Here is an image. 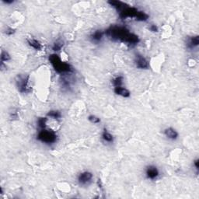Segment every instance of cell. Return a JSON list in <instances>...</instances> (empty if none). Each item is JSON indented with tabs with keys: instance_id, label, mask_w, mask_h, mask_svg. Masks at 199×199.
I'll use <instances>...</instances> for the list:
<instances>
[{
	"instance_id": "obj_1",
	"label": "cell",
	"mask_w": 199,
	"mask_h": 199,
	"mask_svg": "<svg viewBox=\"0 0 199 199\" xmlns=\"http://www.w3.org/2000/svg\"><path fill=\"white\" fill-rule=\"evenodd\" d=\"M105 34L111 41H120L129 45H135L139 42V37L129 31L125 27L111 26L105 31Z\"/></svg>"
},
{
	"instance_id": "obj_2",
	"label": "cell",
	"mask_w": 199,
	"mask_h": 199,
	"mask_svg": "<svg viewBox=\"0 0 199 199\" xmlns=\"http://www.w3.org/2000/svg\"><path fill=\"white\" fill-rule=\"evenodd\" d=\"M49 61L50 63L52 65L55 71L58 73L62 75L65 73H72L74 71L73 68L70 64L62 61L61 58L56 54H52L49 55Z\"/></svg>"
},
{
	"instance_id": "obj_3",
	"label": "cell",
	"mask_w": 199,
	"mask_h": 199,
	"mask_svg": "<svg viewBox=\"0 0 199 199\" xmlns=\"http://www.w3.org/2000/svg\"><path fill=\"white\" fill-rule=\"evenodd\" d=\"M30 76L28 75H18L16 78V85L18 90L23 93L31 92L32 89L29 85Z\"/></svg>"
},
{
	"instance_id": "obj_4",
	"label": "cell",
	"mask_w": 199,
	"mask_h": 199,
	"mask_svg": "<svg viewBox=\"0 0 199 199\" xmlns=\"http://www.w3.org/2000/svg\"><path fill=\"white\" fill-rule=\"evenodd\" d=\"M37 140L41 141V142L47 144L55 143L57 139V135L55 132L51 130H46V129H41L39 131L37 136Z\"/></svg>"
},
{
	"instance_id": "obj_5",
	"label": "cell",
	"mask_w": 199,
	"mask_h": 199,
	"mask_svg": "<svg viewBox=\"0 0 199 199\" xmlns=\"http://www.w3.org/2000/svg\"><path fill=\"white\" fill-rule=\"evenodd\" d=\"M138 12V9L135 7H131V6L126 5L123 9L120 11V17L122 19L126 18H135L136 17V15Z\"/></svg>"
},
{
	"instance_id": "obj_6",
	"label": "cell",
	"mask_w": 199,
	"mask_h": 199,
	"mask_svg": "<svg viewBox=\"0 0 199 199\" xmlns=\"http://www.w3.org/2000/svg\"><path fill=\"white\" fill-rule=\"evenodd\" d=\"M135 65L138 68L140 69H148L149 68V62L146 59V58H144L143 56L141 55H136L135 56Z\"/></svg>"
},
{
	"instance_id": "obj_7",
	"label": "cell",
	"mask_w": 199,
	"mask_h": 199,
	"mask_svg": "<svg viewBox=\"0 0 199 199\" xmlns=\"http://www.w3.org/2000/svg\"><path fill=\"white\" fill-rule=\"evenodd\" d=\"M93 179V174L92 173L89 171H85L81 173L79 175V177H78V181H79V183L80 185H88L89 183L90 182L92 181Z\"/></svg>"
},
{
	"instance_id": "obj_8",
	"label": "cell",
	"mask_w": 199,
	"mask_h": 199,
	"mask_svg": "<svg viewBox=\"0 0 199 199\" xmlns=\"http://www.w3.org/2000/svg\"><path fill=\"white\" fill-rule=\"evenodd\" d=\"M146 173L147 178L150 179V180H155V179H156L157 177H158L159 174H160V172H159L156 166H148L147 169H146Z\"/></svg>"
},
{
	"instance_id": "obj_9",
	"label": "cell",
	"mask_w": 199,
	"mask_h": 199,
	"mask_svg": "<svg viewBox=\"0 0 199 199\" xmlns=\"http://www.w3.org/2000/svg\"><path fill=\"white\" fill-rule=\"evenodd\" d=\"M164 135L171 140H176L178 138V133L173 128H167L164 130Z\"/></svg>"
},
{
	"instance_id": "obj_10",
	"label": "cell",
	"mask_w": 199,
	"mask_h": 199,
	"mask_svg": "<svg viewBox=\"0 0 199 199\" xmlns=\"http://www.w3.org/2000/svg\"><path fill=\"white\" fill-rule=\"evenodd\" d=\"M114 93L117 94V95H119V96H122L125 98H128L130 96L131 93L129 92L128 90H127L126 88H124L122 87H114Z\"/></svg>"
},
{
	"instance_id": "obj_11",
	"label": "cell",
	"mask_w": 199,
	"mask_h": 199,
	"mask_svg": "<svg viewBox=\"0 0 199 199\" xmlns=\"http://www.w3.org/2000/svg\"><path fill=\"white\" fill-rule=\"evenodd\" d=\"M199 44V37L197 35L190 37L187 41V48L193 49Z\"/></svg>"
},
{
	"instance_id": "obj_12",
	"label": "cell",
	"mask_w": 199,
	"mask_h": 199,
	"mask_svg": "<svg viewBox=\"0 0 199 199\" xmlns=\"http://www.w3.org/2000/svg\"><path fill=\"white\" fill-rule=\"evenodd\" d=\"M103 33L102 30H97L96 31H94L91 35V39H92V41L94 43H99L100 42V41L102 40L103 37Z\"/></svg>"
},
{
	"instance_id": "obj_13",
	"label": "cell",
	"mask_w": 199,
	"mask_h": 199,
	"mask_svg": "<svg viewBox=\"0 0 199 199\" xmlns=\"http://www.w3.org/2000/svg\"><path fill=\"white\" fill-rule=\"evenodd\" d=\"M27 42L30 46L34 48L35 50H37V51H40V50H41V48H42L41 43L39 42L37 40H36V39H29Z\"/></svg>"
},
{
	"instance_id": "obj_14",
	"label": "cell",
	"mask_w": 199,
	"mask_h": 199,
	"mask_svg": "<svg viewBox=\"0 0 199 199\" xmlns=\"http://www.w3.org/2000/svg\"><path fill=\"white\" fill-rule=\"evenodd\" d=\"M108 4H110L112 7L115 8L120 11L126 6L125 3H124L123 2H121V1H108Z\"/></svg>"
},
{
	"instance_id": "obj_15",
	"label": "cell",
	"mask_w": 199,
	"mask_h": 199,
	"mask_svg": "<svg viewBox=\"0 0 199 199\" xmlns=\"http://www.w3.org/2000/svg\"><path fill=\"white\" fill-rule=\"evenodd\" d=\"M102 138L106 142H110V143L113 142V141H114V137H113V135H111V133L107 131V129L103 130V133H102Z\"/></svg>"
},
{
	"instance_id": "obj_16",
	"label": "cell",
	"mask_w": 199,
	"mask_h": 199,
	"mask_svg": "<svg viewBox=\"0 0 199 199\" xmlns=\"http://www.w3.org/2000/svg\"><path fill=\"white\" fill-rule=\"evenodd\" d=\"M149 19V15L143 11L138 10V13L136 15L135 20L138 21H146Z\"/></svg>"
},
{
	"instance_id": "obj_17",
	"label": "cell",
	"mask_w": 199,
	"mask_h": 199,
	"mask_svg": "<svg viewBox=\"0 0 199 199\" xmlns=\"http://www.w3.org/2000/svg\"><path fill=\"white\" fill-rule=\"evenodd\" d=\"M64 45V42L62 40H58L55 42L54 43L53 46H52V50L55 52H58L62 49V48Z\"/></svg>"
},
{
	"instance_id": "obj_18",
	"label": "cell",
	"mask_w": 199,
	"mask_h": 199,
	"mask_svg": "<svg viewBox=\"0 0 199 199\" xmlns=\"http://www.w3.org/2000/svg\"><path fill=\"white\" fill-rule=\"evenodd\" d=\"M111 83H112L113 86H114V87H122V83H123V77H122V76H117L116 78H114V79H113Z\"/></svg>"
},
{
	"instance_id": "obj_19",
	"label": "cell",
	"mask_w": 199,
	"mask_h": 199,
	"mask_svg": "<svg viewBox=\"0 0 199 199\" xmlns=\"http://www.w3.org/2000/svg\"><path fill=\"white\" fill-rule=\"evenodd\" d=\"M48 121V118H39L38 120H37V126L39 127V128L41 129H44L46 128V122Z\"/></svg>"
},
{
	"instance_id": "obj_20",
	"label": "cell",
	"mask_w": 199,
	"mask_h": 199,
	"mask_svg": "<svg viewBox=\"0 0 199 199\" xmlns=\"http://www.w3.org/2000/svg\"><path fill=\"white\" fill-rule=\"evenodd\" d=\"M47 116L54 118V119H59L62 117V114L58 111H51L48 113Z\"/></svg>"
},
{
	"instance_id": "obj_21",
	"label": "cell",
	"mask_w": 199,
	"mask_h": 199,
	"mask_svg": "<svg viewBox=\"0 0 199 199\" xmlns=\"http://www.w3.org/2000/svg\"><path fill=\"white\" fill-rule=\"evenodd\" d=\"M1 64H4V62H8L9 60H10V55H9L7 52H5V51H2V53H1Z\"/></svg>"
},
{
	"instance_id": "obj_22",
	"label": "cell",
	"mask_w": 199,
	"mask_h": 199,
	"mask_svg": "<svg viewBox=\"0 0 199 199\" xmlns=\"http://www.w3.org/2000/svg\"><path fill=\"white\" fill-rule=\"evenodd\" d=\"M88 119L91 123L93 124H98L100 122V119L99 118H97L96 116H95V115H90V116L88 117Z\"/></svg>"
},
{
	"instance_id": "obj_23",
	"label": "cell",
	"mask_w": 199,
	"mask_h": 199,
	"mask_svg": "<svg viewBox=\"0 0 199 199\" xmlns=\"http://www.w3.org/2000/svg\"><path fill=\"white\" fill-rule=\"evenodd\" d=\"M149 30H150V31L152 32H154V33H156V32H158V27H157L156 25H154V24H153V25H151V26L149 27Z\"/></svg>"
},
{
	"instance_id": "obj_24",
	"label": "cell",
	"mask_w": 199,
	"mask_h": 199,
	"mask_svg": "<svg viewBox=\"0 0 199 199\" xmlns=\"http://www.w3.org/2000/svg\"><path fill=\"white\" fill-rule=\"evenodd\" d=\"M15 30H16L13 29V28H7L6 30V33L7 35H12V34H13V33H15Z\"/></svg>"
},
{
	"instance_id": "obj_25",
	"label": "cell",
	"mask_w": 199,
	"mask_h": 199,
	"mask_svg": "<svg viewBox=\"0 0 199 199\" xmlns=\"http://www.w3.org/2000/svg\"><path fill=\"white\" fill-rule=\"evenodd\" d=\"M194 166H195L196 170H198V160H196L194 162Z\"/></svg>"
},
{
	"instance_id": "obj_26",
	"label": "cell",
	"mask_w": 199,
	"mask_h": 199,
	"mask_svg": "<svg viewBox=\"0 0 199 199\" xmlns=\"http://www.w3.org/2000/svg\"><path fill=\"white\" fill-rule=\"evenodd\" d=\"M2 2H4V3H6V4H12L14 2V1H13V0H10V1H9V0H6V1H5V0H2Z\"/></svg>"
}]
</instances>
